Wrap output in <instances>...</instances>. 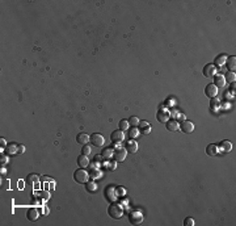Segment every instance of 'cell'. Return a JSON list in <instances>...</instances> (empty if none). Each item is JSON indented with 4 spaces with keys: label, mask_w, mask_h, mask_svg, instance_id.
I'll use <instances>...</instances> for the list:
<instances>
[{
    "label": "cell",
    "mask_w": 236,
    "mask_h": 226,
    "mask_svg": "<svg viewBox=\"0 0 236 226\" xmlns=\"http://www.w3.org/2000/svg\"><path fill=\"white\" fill-rule=\"evenodd\" d=\"M123 207L121 205L120 202H112L110 207L108 208V214L113 218V220H120V218L123 216Z\"/></svg>",
    "instance_id": "obj_1"
},
{
    "label": "cell",
    "mask_w": 236,
    "mask_h": 226,
    "mask_svg": "<svg viewBox=\"0 0 236 226\" xmlns=\"http://www.w3.org/2000/svg\"><path fill=\"white\" fill-rule=\"evenodd\" d=\"M73 179H75V181L79 184H85L87 181L89 180V172L85 168H79L73 174Z\"/></svg>",
    "instance_id": "obj_2"
},
{
    "label": "cell",
    "mask_w": 236,
    "mask_h": 226,
    "mask_svg": "<svg viewBox=\"0 0 236 226\" xmlns=\"http://www.w3.org/2000/svg\"><path fill=\"white\" fill-rule=\"evenodd\" d=\"M127 157V150L125 147H118L114 150V154H113V159L115 160V162H123L125 159H126Z\"/></svg>",
    "instance_id": "obj_3"
},
{
    "label": "cell",
    "mask_w": 236,
    "mask_h": 226,
    "mask_svg": "<svg viewBox=\"0 0 236 226\" xmlns=\"http://www.w3.org/2000/svg\"><path fill=\"white\" fill-rule=\"evenodd\" d=\"M217 74H219V72H218V69L214 63H209L203 67V75L206 78H214Z\"/></svg>",
    "instance_id": "obj_4"
},
{
    "label": "cell",
    "mask_w": 236,
    "mask_h": 226,
    "mask_svg": "<svg viewBox=\"0 0 236 226\" xmlns=\"http://www.w3.org/2000/svg\"><path fill=\"white\" fill-rule=\"evenodd\" d=\"M105 199L108 200V201H110V202H117L118 201V195H117V192H115V188L114 187H108L106 189H105Z\"/></svg>",
    "instance_id": "obj_5"
},
{
    "label": "cell",
    "mask_w": 236,
    "mask_h": 226,
    "mask_svg": "<svg viewBox=\"0 0 236 226\" xmlns=\"http://www.w3.org/2000/svg\"><path fill=\"white\" fill-rule=\"evenodd\" d=\"M219 88L218 87L214 84V83H210V84H207L206 85V88H205V95L207 97H210V99H212V97H217L218 96V91Z\"/></svg>",
    "instance_id": "obj_6"
},
{
    "label": "cell",
    "mask_w": 236,
    "mask_h": 226,
    "mask_svg": "<svg viewBox=\"0 0 236 226\" xmlns=\"http://www.w3.org/2000/svg\"><path fill=\"white\" fill-rule=\"evenodd\" d=\"M89 142L93 145V146H96V147H101L102 145L105 143V140H104V137H102V134L94 133V134L91 135V141Z\"/></svg>",
    "instance_id": "obj_7"
},
{
    "label": "cell",
    "mask_w": 236,
    "mask_h": 226,
    "mask_svg": "<svg viewBox=\"0 0 236 226\" xmlns=\"http://www.w3.org/2000/svg\"><path fill=\"white\" fill-rule=\"evenodd\" d=\"M180 130L182 133H185V134H190L194 130V124L191 121H188V120L182 121L181 125H180Z\"/></svg>",
    "instance_id": "obj_8"
},
{
    "label": "cell",
    "mask_w": 236,
    "mask_h": 226,
    "mask_svg": "<svg viewBox=\"0 0 236 226\" xmlns=\"http://www.w3.org/2000/svg\"><path fill=\"white\" fill-rule=\"evenodd\" d=\"M38 217H40V212H38V209L37 208H29L28 209V212H26V218L29 221H37L38 220Z\"/></svg>",
    "instance_id": "obj_9"
},
{
    "label": "cell",
    "mask_w": 236,
    "mask_h": 226,
    "mask_svg": "<svg viewBox=\"0 0 236 226\" xmlns=\"http://www.w3.org/2000/svg\"><path fill=\"white\" fill-rule=\"evenodd\" d=\"M110 140L113 142H122L125 140V133L122 130H114V132L110 134Z\"/></svg>",
    "instance_id": "obj_10"
},
{
    "label": "cell",
    "mask_w": 236,
    "mask_h": 226,
    "mask_svg": "<svg viewBox=\"0 0 236 226\" xmlns=\"http://www.w3.org/2000/svg\"><path fill=\"white\" fill-rule=\"evenodd\" d=\"M138 147H139V145L134 140H130V141H127L126 147H125V149L127 150L129 154H135V152L138 151Z\"/></svg>",
    "instance_id": "obj_11"
},
{
    "label": "cell",
    "mask_w": 236,
    "mask_h": 226,
    "mask_svg": "<svg viewBox=\"0 0 236 226\" xmlns=\"http://www.w3.org/2000/svg\"><path fill=\"white\" fill-rule=\"evenodd\" d=\"M165 126L169 132H177L180 130V122L177 120H169L168 122H165Z\"/></svg>",
    "instance_id": "obj_12"
},
{
    "label": "cell",
    "mask_w": 236,
    "mask_h": 226,
    "mask_svg": "<svg viewBox=\"0 0 236 226\" xmlns=\"http://www.w3.org/2000/svg\"><path fill=\"white\" fill-rule=\"evenodd\" d=\"M142 221H143V216L139 212H132L130 214V222L132 225H139V223H142Z\"/></svg>",
    "instance_id": "obj_13"
},
{
    "label": "cell",
    "mask_w": 236,
    "mask_h": 226,
    "mask_svg": "<svg viewBox=\"0 0 236 226\" xmlns=\"http://www.w3.org/2000/svg\"><path fill=\"white\" fill-rule=\"evenodd\" d=\"M232 150V143L230 141H222L218 146V151H222V152H230Z\"/></svg>",
    "instance_id": "obj_14"
},
{
    "label": "cell",
    "mask_w": 236,
    "mask_h": 226,
    "mask_svg": "<svg viewBox=\"0 0 236 226\" xmlns=\"http://www.w3.org/2000/svg\"><path fill=\"white\" fill-rule=\"evenodd\" d=\"M89 159H88V157L87 155H80L79 158H78V166L80 167V168H88L89 167Z\"/></svg>",
    "instance_id": "obj_15"
},
{
    "label": "cell",
    "mask_w": 236,
    "mask_h": 226,
    "mask_svg": "<svg viewBox=\"0 0 236 226\" xmlns=\"http://www.w3.org/2000/svg\"><path fill=\"white\" fill-rule=\"evenodd\" d=\"M91 141V137L88 135L87 133H79L78 135H76V142L78 143H80V145H88V142Z\"/></svg>",
    "instance_id": "obj_16"
},
{
    "label": "cell",
    "mask_w": 236,
    "mask_h": 226,
    "mask_svg": "<svg viewBox=\"0 0 236 226\" xmlns=\"http://www.w3.org/2000/svg\"><path fill=\"white\" fill-rule=\"evenodd\" d=\"M85 189H87V192L94 193V192H97L99 185H97V183H96L94 180H88L85 183Z\"/></svg>",
    "instance_id": "obj_17"
},
{
    "label": "cell",
    "mask_w": 236,
    "mask_h": 226,
    "mask_svg": "<svg viewBox=\"0 0 236 226\" xmlns=\"http://www.w3.org/2000/svg\"><path fill=\"white\" fill-rule=\"evenodd\" d=\"M210 109L214 112V113H218L220 111V100L217 97H212L211 101H210Z\"/></svg>",
    "instance_id": "obj_18"
},
{
    "label": "cell",
    "mask_w": 236,
    "mask_h": 226,
    "mask_svg": "<svg viewBox=\"0 0 236 226\" xmlns=\"http://www.w3.org/2000/svg\"><path fill=\"white\" fill-rule=\"evenodd\" d=\"M226 64L228 70H230L231 72H235L236 70V57L235 55H231V57H227V61H226Z\"/></svg>",
    "instance_id": "obj_19"
},
{
    "label": "cell",
    "mask_w": 236,
    "mask_h": 226,
    "mask_svg": "<svg viewBox=\"0 0 236 226\" xmlns=\"http://www.w3.org/2000/svg\"><path fill=\"white\" fill-rule=\"evenodd\" d=\"M156 119H158V121L159 122H163V124H165V122H168L169 121V113H168V111H159L158 112V114H156Z\"/></svg>",
    "instance_id": "obj_20"
},
{
    "label": "cell",
    "mask_w": 236,
    "mask_h": 226,
    "mask_svg": "<svg viewBox=\"0 0 236 226\" xmlns=\"http://www.w3.org/2000/svg\"><path fill=\"white\" fill-rule=\"evenodd\" d=\"M218 145H214V143H210L207 145V147H206V154L209 157H215L218 155Z\"/></svg>",
    "instance_id": "obj_21"
},
{
    "label": "cell",
    "mask_w": 236,
    "mask_h": 226,
    "mask_svg": "<svg viewBox=\"0 0 236 226\" xmlns=\"http://www.w3.org/2000/svg\"><path fill=\"white\" fill-rule=\"evenodd\" d=\"M214 84H215L218 88H223L226 85V80H224V76L220 75V74H217L214 76Z\"/></svg>",
    "instance_id": "obj_22"
},
{
    "label": "cell",
    "mask_w": 236,
    "mask_h": 226,
    "mask_svg": "<svg viewBox=\"0 0 236 226\" xmlns=\"http://www.w3.org/2000/svg\"><path fill=\"white\" fill-rule=\"evenodd\" d=\"M5 151H7V154H8V155H19V145L11 143V145L7 146Z\"/></svg>",
    "instance_id": "obj_23"
},
{
    "label": "cell",
    "mask_w": 236,
    "mask_h": 226,
    "mask_svg": "<svg viewBox=\"0 0 236 226\" xmlns=\"http://www.w3.org/2000/svg\"><path fill=\"white\" fill-rule=\"evenodd\" d=\"M102 178V171L100 168H92L89 171V179L96 180V179H101Z\"/></svg>",
    "instance_id": "obj_24"
},
{
    "label": "cell",
    "mask_w": 236,
    "mask_h": 226,
    "mask_svg": "<svg viewBox=\"0 0 236 226\" xmlns=\"http://www.w3.org/2000/svg\"><path fill=\"white\" fill-rule=\"evenodd\" d=\"M226 61H227V55H226V54H219V55L215 58V62H214V64H215V66L222 67L223 64H226Z\"/></svg>",
    "instance_id": "obj_25"
},
{
    "label": "cell",
    "mask_w": 236,
    "mask_h": 226,
    "mask_svg": "<svg viewBox=\"0 0 236 226\" xmlns=\"http://www.w3.org/2000/svg\"><path fill=\"white\" fill-rule=\"evenodd\" d=\"M102 166L106 167V168L109 171H114L117 168V162L115 160H109V159H105L104 160V163H102Z\"/></svg>",
    "instance_id": "obj_26"
},
{
    "label": "cell",
    "mask_w": 236,
    "mask_h": 226,
    "mask_svg": "<svg viewBox=\"0 0 236 226\" xmlns=\"http://www.w3.org/2000/svg\"><path fill=\"white\" fill-rule=\"evenodd\" d=\"M113 154H114L113 147H106L102 150L101 157H102V159H110V158H113Z\"/></svg>",
    "instance_id": "obj_27"
},
{
    "label": "cell",
    "mask_w": 236,
    "mask_h": 226,
    "mask_svg": "<svg viewBox=\"0 0 236 226\" xmlns=\"http://www.w3.org/2000/svg\"><path fill=\"white\" fill-rule=\"evenodd\" d=\"M101 158H102V157H101ZM101 158H100V157H94V159L89 163V168H91V170H92V168H100V167L102 166Z\"/></svg>",
    "instance_id": "obj_28"
},
{
    "label": "cell",
    "mask_w": 236,
    "mask_h": 226,
    "mask_svg": "<svg viewBox=\"0 0 236 226\" xmlns=\"http://www.w3.org/2000/svg\"><path fill=\"white\" fill-rule=\"evenodd\" d=\"M139 133H141V130H139L138 128L131 126V128L129 129V137L131 138V140H135V138L139 135Z\"/></svg>",
    "instance_id": "obj_29"
},
{
    "label": "cell",
    "mask_w": 236,
    "mask_h": 226,
    "mask_svg": "<svg viewBox=\"0 0 236 226\" xmlns=\"http://www.w3.org/2000/svg\"><path fill=\"white\" fill-rule=\"evenodd\" d=\"M224 80H226V83H233L236 80V74H235V72L228 71L227 74L224 75Z\"/></svg>",
    "instance_id": "obj_30"
},
{
    "label": "cell",
    "mask_w": 236,
    "mask_h": 226,
    "mask_svg": "<svg viewBox=\"0 0 236 226\" xmlns=\"http://www.w3.org/2000/svg\"><path fill=\"white\" fill-rule=\"evenodd\" d=\"M38 180H40V178H38V175H35V174H30L28 176V184H32V185H34V184H37L38 183Z\"/></svg>",
    "instance_id": "obj_31"
},
{
    "label": "cell",
    "mask_w": 236,
    "mask_h": 226,
    "mask_svg": "<svg viewBox=\"0 0 236 226\" xmlns=\"http://www.w3.org/2000/svg\"><path fill=\"white\" fill-rule=\"evenodd\" d=\"M139 122H141V120H139L137 116H131V117L129 119V124L130 126H134V128H138L139 126Z\"/></svg>",
    "instance_id": "obj_32"
},
{
    "label": "cell",
    "mask_w": 236,
    "mask_h": 226,
    "mask_svg": "<svg viewBox=\"0 0 236 226\" xmlns=\"http://www.w3.org/2000/svg\"><path fill=\"white\" fill-rule=\"evenodd\" d=\"M130 129V124L127 120H122L120 122V130H122V132H126V130Z\"/></svg>",
    "instance_id": "obj_33"
},
{
    "label": "cell",
    "mask_w": 236,
    "mask_h": 226,
    "mask_svg": "<svg viewBox=\"0 0 236 226\" xmlns=\"http://www.w3.org/2000/svg\"><path fill=\"white\" fill-rule=\"evenodd\" d=\"M115 192L118 195V197H125V196H126V189H125L123 187H117Z\"/></svg>",
    "instance_id": "obj_34"
},
{
    "label": "cell",
    "mask_w": 236,
    "mask_h": 226,
    "mask_svg": "<svg viewBox=\"0 0 236 226\" xmlns=\"http://www.w3.org/2000/svg\"><path fill=\"white\" fill-rule=\"evenodd\" d=\"M164 105H165L167 108H174V99H173V97H168Z\"/></svg>",
    "instance_id": "obj_35"
},
{
    "label": "cell",
    "mask_w": 236,
    "mask_h": 226,
    "mask_svg": "<svg viewBox=\"0 0 236 226\" xmlns=\"http://www.w3.org/2000/svg\"><path fill=\"white\" fill-rule=\"evenodd\" d=\"M91 151H92V149H91V146L89 145H84L83 146V150H82V152H83V155H89L91 154Z\"/></svg>",
    "instance_id": "obj_36"
},
{
    "label": "cell",
    "mask_w": 236,
    "mask_h": 226,
    "mask_svg": "<svg viewBox=\"0 0 236 226\" xmlns=\"http://www.w3.org/2000/svg\"><path fill=\"white\" fill-rule=\"evenodd\" d=\"M184 226H194V220L191 217H186L184 220Z\"/></svg>",
    "instance_id": "obj_37"
},
{
    "label": "cell",
    "mask_w": 236,
    "mask_h": 226,
    "mask_svg": "<svg viewBox=\"0 0 236 226\" xmlns=\"http://www.w3.org/2000/svg\"><path fill=\"white\" fill-rule=\"evenodd\" d=\"M168 113H169V117H172V120H176L177 114H179V111H177V109H174V108H171V111H169Z\"/></svg>",
    "instance_id": "obj_38"
},
{
    "label": "cell",
    "mask_w": 236,
    "mask_h": 226,
    "mask_svg": "<svg viewBox=\"0 0 236 226\" xmlns=\"http://www.w3.org/2000/svg\"><path fill=\"white\" fill-rule=\"evenodd\" d=\"M151 130H152V128H151V125H148V126H146V128L141 129V132H142L143 134H150V133H151Z\"/></svg>",
    "instance_id": "obj_39"
},
{
    "label": "cell",
    "mask_w": 236,
    "mask_h": 226,
    "mask_svg": "<svg viewBox=\"0 0 236 226\" xmlns=\"http://www.w3.org/2000/svg\"><path fill=\"white\" fill-rule=\"evenodd\" d=\"M176 120L177 121H185L186 120V117H185V114H184V113H181V112H179V114H177V117H176Z\"/></svg>",
    "instance_id": "obj_40"
},
{
    "label": "cell",
    "mask_w": 236,
    "mask_h": 226,
    "mask_svg": "<svg viewBox=\"0 0 236 226\" xmlns=\"http://www.w3.org/2000/svg\"><path fill=\"white\" fill-rule=\"evenodd\" d=\"M0 162H2V164H3V166H5L7 163H8V162H9V158H8V157H7V155H3L2 158H0Z\"/></svg>",
    "instance_id": "obj_41"
},
{
    "label": "cell",
    "mask_w": 236,
    "mask_h": 226,
    "mask_svg": "<svg viewBox=\"0 0 236 226\" xmlns=\"http://www.w3.org/2000/svg\"><path fill=\"white\" fill-rule=\"evenodd\" d=\"M150 124L147 122V121H141L139 122V129H143V128H146V126H148Z\"/></svg>",
    "instance_id": "obj_42"
},
{
    "label": "cell",
    "mask_w": 236,
    "mask_h": 226,
    "mask_svg": "<svg viewBox=\"0 0 236 226\" xmlns=\"http://www.w3.org/2000/svg\"><path fill=\"white\" fill-rule=\"evenodd\" d=\"M25 152V146L24 145H19V154H24Z\"/></svg>",
    "instance_id": "obj_43"
},
{
    "label": "cell",
    "mask_w": 236,
    "mask_h": 226,
    "mask_svg": "<svg viewBox=\"0 0 236 226\" xmlns=\"http://www.w3.org/2000/svg\"><path fill=\"white\" fill-rule=\"evenodd\" d=\"M224 99H230V100H231V99H233V95H232L230 91H228V92L224 93Z\"/></svg>",
    "instance_id": "obj_44"
},
{
    "label": "cell",
    "mask_w": 236,
    "mask_h": 226,
    "mask_svg": "<svg viewBox=\"0 0 236 226\" xmlns=\"http://www.w3.org/2000/svg\"><path fill=\"white\" fill-rule=\"evenodd\" d=\"M41 199L42 200H47L49 199V192H42L41 193Z\"/></svg>",
    "instance_id": "obj_45"
},
{
    "label": "cell",
    "mask_w": 236,
    "mask_h": 226,
    "mask_svg": "<svg viewBox=\"0 0 236 226\" xmlns=\"http://www.w3.org/2000/svg\"><path fill=\"white\" fill-rule=\"evenodd\" d=\"M120 204H121V205H122L123 208H125V207H129V201H127L126 199H123V200H121V201H120Z\"/></svg>",
    "instance_id": "obj_46"
},
{
    "label": "cell",
    "mask_w": 236,
    "mask_h": 226,
    "mask_svg": "<svg viewBox=\"0 0 236 226\" xmlns=\"http://www.w3.org/2000/svg\"><path fill=\"white\" fill-rule=\"evenodd\" d=\"M118 147H122L121 142H113V149H118Z\"/></svg>",
    "instance_id": "obj_47"
},
{
    "label": "cell",
    "mask_w": 236,
    "mask_h": 226,
    "mask_svg": "<svg viewBox=\"0 0 236 226\" xmlns=\"http://www.w3.org/2000/svg\"><path fill=\"white\" fill-rule=\"evenodd\" d=\"M42 213L43 214H49V208L47 207H42Z\"/></svg>",
    "instance_id": "obj_48"
},
{
    "label": "cell",
    "mask_w": 236,
    "mask_h": 226,
    "mask_svg": "<svg viewBox=\"0 0 236 226\" xmlns=\"http://www.w3.org/2000/svg\"><path fill=\"white\" fill-rule=\"evenodd\" d=\"M0 143H2L3 147H4V146H8V145H7V141L4 140V138H0Z\"/></svg>",
    "instance_id": "obj_49"
},
{
    "label": "cell",
    "mask_w": 236,
    "mask_h": 226,
    "mask_svg": "<svg viewBox=\"0 0 236 226\" xmlns=\"http://www.w3.org/2000/svg\"><path fill=\"white\" fill-rule=\"evenodd\" d=\"M0 172H2V175H5V174H7V170H5V167H3V168L0 170Z\"/></svg>",
    "instance_id": "obj_50"
}]
</instances>
